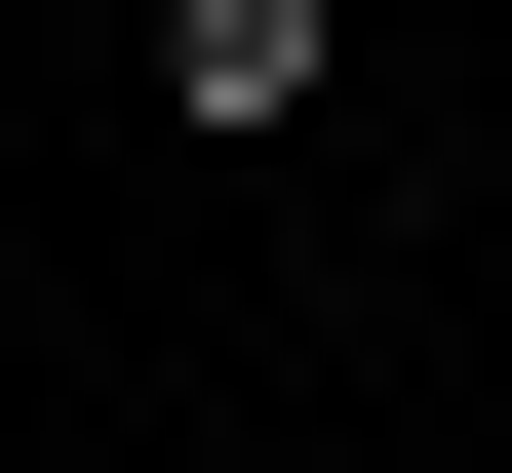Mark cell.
I'll use <instances>...</instances> for the list:
<instances>
[{
  "label": "cell",
  "mask_w": 512,
  "mask_h": 473,
  "mask_svg": "<svg viewBox=\"0 0 512 473\" xmlns=\"http://www.w3.org/2000/svg\"><path fill=\"white\" fill-rule=\"evenodd\" d=\"M158 119H197V158H316V119H355V0H158Z\"/></svg>",
  "instance_id": "cell-1"
}]
</instances>
